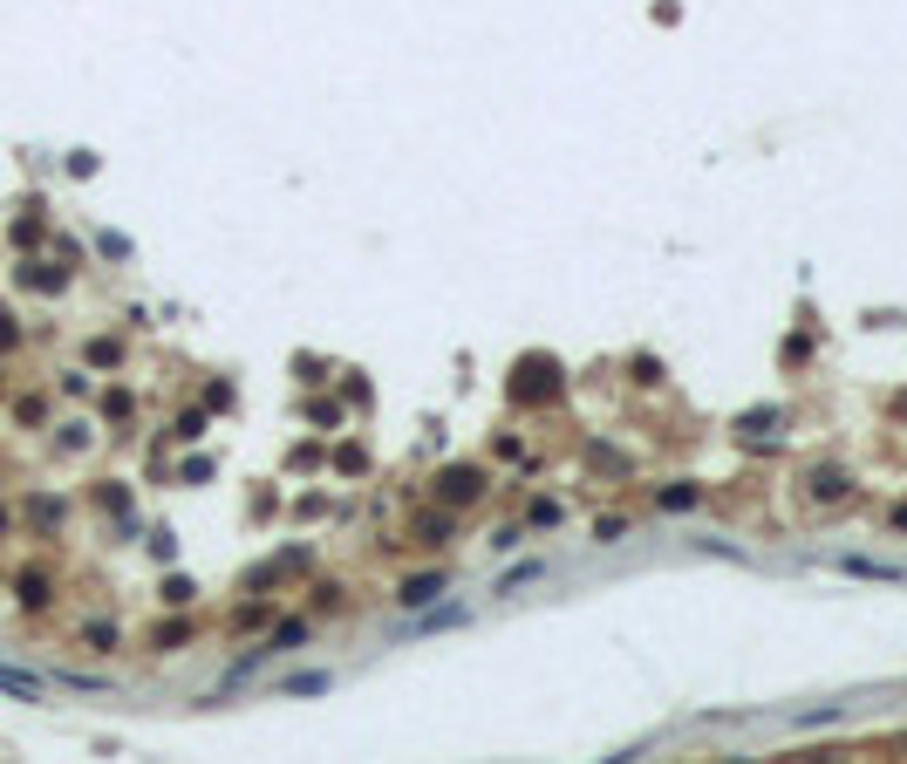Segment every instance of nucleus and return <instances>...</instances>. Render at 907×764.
<instances>
[{
	"label": "nucleus",
	"instance_id": "obj_12",
	"mask_svg": "<svg viewBox=\"0 0 907 764\" xmlns=\"http://www.w3.org/2000/svg\"><path fill=\"white\" fill-rule=\"evenodd\" d=\"M894 526H901V533H907V505H894Z\"/></svg>",
	"mask_w": 907,
	"mask_h": 764
},
{
	"label": "nucleus",
	"instance_id": "obj_5",
	"mask_svg": "<svg viewBox=\"0 0 907 764\" xmlns=\"http://www.w3.org/2000/svg\"><path fill=\"white\" fill-rule=\"evenodd\" d=\"M0 689H7V696H28V703H41V676H28V669H7V662H0Z\"/></svg>",
	"mask_w": 907,
	"mask_h": 764
},
{
	"label": "nucleus",
	"instance_id": "obj_3",
	"mask_svg": "<svg viewBox=\"0 0 907 764\" xmlns=\"http://www.w3.org/2000/svg\"><path fill=\"white\" fill-rule=\"evenodd\" d=\"M437 485H444V498H451V505H464V498H478V492H485V471H478V464H451V471H444Z\"/></svg>",
	"mask_w": 907,
	"mask_h": 764
},
{
	"label": "nucleus",
	"instance_id": "obj_8",
	"mask_svg": "<svg viewBox=\"0 0 907 764\" xmlns=\"http://www.w3.org/2000/svg\"><path fill=\"white\" fill-rule=\"evenodd\" d=\"M526 580H539V560H526V567H512V573H505V580H498V594H519V587H526Z\"/></svg>",
	"mask_w": 907,
	"mask_h": 764
},
{
	"label": "nucleus",
	"instance_id": "obj_6",
	"mask_svg": "<svg viewBox=\"0 0 907 764\" xmlns=\"http://www.w3.org/2000/svg\"><path fill=\"white\" fill-rule=\"evenodd\" d=\"M846 573H860V580H901V567H887V560H839Z\"/></svg>",
	"mask_w": 907,
	"mask_h": 764
},
{
	"label": "nucleus",
	"instance_id": "obj_11",
	"mask_svg": "<svg viewBox=\"0 0 907 764\" xmlns=\"http://www.w3.org/2000/svg\"><path fill=\"white\" fill-rule=\"evenodd\" d=\"M287 689H294V696H321V689H328V676H294Z\"/></svg>",
	"mask_w": 907,
	"mask_h": 764
},
{
	"label": "nucleus",
	"instance_id": "obj_9",
	"mask_svg": "<svg viewBox=\"0 0 907 764\" xmlns=\"http://www.w3.org/2000/svg\"><path fill=\"white\" fill-rule=\"evenodd\" d=\"M655 498H662V505H669V512H682V505H696V485H662V492H655Z\"/></svg>",
	"mask_w": 907,
	"mask_h": 764
},
{
	"label": "nucleus",
	"instance_id": "obj_2",
	"mask_svg": "<svg viewBox=\"0 0 907 764\" xmlns=\"http://www.w3.org/2000/svg\"><path fill=\"white\" fill-rule=\"evenodd\" d=\"M805 492L819 498V505H839V498H853V478H846L839 464H819V471L805 478Z\"/></svg>",
	"mask_w": 907,
	"mask_h": 764
},
{
	"label": "nucleus",
	"instance_id": "obj_10",
	"mask_svg": "<svg viewBox=\"0 0 907 764\" xmlns=\"http://www.w3.org/2000/svg\"><path fill=\"white\" fill-rule=\"evenodd\" d=\"M21 601H28V608L48 601V580H41V573H21Z\"/></svg>",
	"mask_w": 907,
	"mask_h": 764
},
{
	"label": "nucleus",
	"instance_id": "obj_7",
	"mask_svg": "<svg viewBox=\"0 0 907 764\" xmlns=\"http://www.w3.org/2000/svg\"><path fill=\"white\" fill-rule=\"evenodd\" d=\"M301 642H307V621H287V628L266 642V655H287V649H301Z\"/></svg>",
	"mask_w": 907,
	"mask_h": 764
},
{
	"label": "nucleus",
	"instance_id": "obj_13",
	"mask_svg": "<svg viewBox=\"0 0 907 764\" xmlns=\"http://www.w3.org/2000/svg\"><path fill=\"white\" fill-rule=\"evenodd\" d=\"M0 533H7V512H0Z\"/></svg>",
	"mask_w": 907,
	"mask_h": 764
},
{
	"label": "nucleus",
	"instance_id": "obj_4",
	"mask_svg": "<svg viewBox=\"0 0 907 764\" xmlns=\"http://www.w3.org/2000/svg\"><path fill=\"white\" fill-rule=\"evenodd\" d=\"M437 594H444V573H410V580L396 587V601H403V608H430Z\"/></svg>",
	"mask_w": 907,
	"mask_h": 764
},
{
	"label": "nucleus",
	"instance_id": "obj_1",
	"mask_svg": "<svg viewBox=\"0 0 907 764\" xmlns=\"http://www.w3.org/2000/svg\"><path fill=\"white\" fill-rule=\"evenodd\" d=\"M512 396H519V403H539V396H560V376H553V362H546V355H532V362H519V382H512Z\"/></svg>",
	"mask_w": 907,
	"mask_h": 764
}]
</instances>
